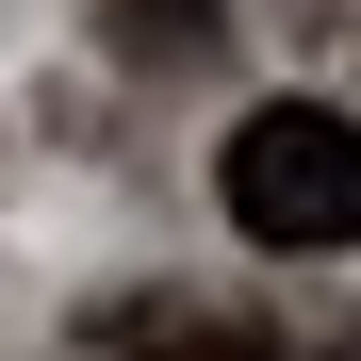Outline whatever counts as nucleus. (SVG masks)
I'll return each instance as SVG.
<instances>
[{"mask_svg":"<svg viewBox=\"0 0 361 361\" xmlns=\"http://www.w3.org/2000/svg\"><path fill=\"white\" fill-rule=\"evenodd\" d=\"M214 180H230V230L279 247V263L361 247V115H345V99H263Z\"/></svg>","mask_w":361,"mask_h":361,"instance_id":"1","label":"nucleus"},{"mask_svg":"<svg viewBox=\"0 0 361 361\" xmlns=\"http://www.w3.org/2000/svg\"><path fill=\"white\" fill-rule=\"evenodd\" d=\"M115 33H132V49H214V0H132Z\"/></svg>","mask_w":361,"mask_h":361,"instance_id":"2","label":"nucleus"}]
</instances>
